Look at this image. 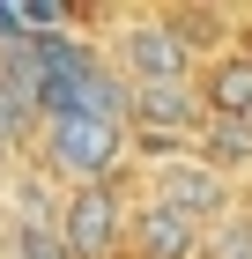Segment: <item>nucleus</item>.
<instances>
[{"instance_id": "9d476101", "label": "nucleus", "mask_w": 252, "mask_h": 259, "mask_svg": "<svg viewBox=\"0 0 252 259\" xmlns=\"http://www.w3.org/2000/svg\"><path fill=\"white\" fill-rule=\"evenodd\" d=\"M215 259H252V215H230L215 230Z\"/></svg>"}, {"instance_id": "20e7f679", "label": "nucleus", "mask_w": 252, "mask_h": 259, "mask_svg": "<svg viewBox=\"0 0 252 259\" xmlns=\"http://www.w3.org/2000/svg\"><path fill=\"white\" fill-rule=\"evenodd\" d=\"M126 67H134V81H186V37L141 22L134 37H126Z\"/></svg>"}, {"instance_id": "423d86ee", "label": "nucleus", "mask_w": 252, "mask_h": 259, "mask_svg": "<svg viewBox=\"0 0 252 259\" xmlns=\"http://www.w3.org/2000/svg\"><path fill=\"white\" fill-rule=\"evenodd\" d=\"M134 244H141V259H186L193 252V222L186 215H171V207H149V215L134 222Z\"/></svg>"}, {"instance_id": "9b49d317", "label": "nucleus", "mask_w": 252, "mask_h": 259, "mask_svg": "<svg viewBox=\"0 0 252 259\" xmlns=\"http://www.w3.org/2000/svg\"><path fill=\"white\" fill-rule=\"evenodd\" d=\"M245 126H252V119H245Z\"/></svg>"}, {"instance_id": "7ed1b4c3", "label": "nucleus", "mask_w": 252, "mask_h": 259, "mask_svg": "<svg viewBox=\"0 0 252 259\" xmlns=\"http://www.w3.org/2000/svg\"><path fill=\"white\" fill-rule=\"evenodd\" d=\"M119 119H141L149 134H178V126L200 119V104H193V89H186V81H134Z\"/></svg>"}, {"instance_id": "1a4fd4ad", "label": "nucleus", "mask_w": 252, "mask_h": 259, "mask_svg": "<svg viewBox=\"0 0 252 259\" xmlns=\"http://www.w3.org/2000/svg\"><path fill=\"white\" fill-rule=\"evenodd\" d=\"M30 111H38V104L22 97V89H8V81H0V141H22V126H30Z\"/></svg>"}, {"instance_id": "f257e3e1", "label": "nucleus", "mask_w": 252, "mask_h": 259, "mask_svg": "<svg viewBox=\"0 0 252 259\" xmlns=\"http://www.w3.org/2000/svg\"><path fill=\"white\" fill-rule=\"evenodd\" d=\"M119 237H126V207L112 200V185H82V193L67 200V222H59L67 259H112Z\"/></svg>"}, {"instance_id": "6e6552de", "label": "nucleus", "mask_w": 252, "mask_h": 259, "mask_svg": "<svg viewBox=\"0 0 252 259\" xmlns=\"http://www.w3.org/2000/svg\"><path fill=\"white\" fill-rule=\"evenodd\" d=\"M208 148H215L223 163H245V156H252V126H245V119H215V126H208Z\"/></svg>"}, {"instance_id": "39448f33", "label": "nucleus", "mask_w": 252, "mask_h": 259, "mask_svg": "<svg viewBox=\"0 0 252 259\" xmlns=\"http://www.w3.org/2000/svg\"><path fill=\"white\" fill-rule=\"evenodd\" d=\"M156 207H171V215H208V207H223V178L215 170H200V163H163V200Z\"/></svg>"}, {"instance_id": "0eeeda50", "label": "nucleus", "mask_w": 252, "mask_h": 259, "mask_svg": "<svg viewBox=\"0 0 252 259\" xmlns=\"http://www.w3.org/2000/svg\"><path fill=\"white\" fill-rule=\"evenodd\" d=\"M208 104H215V119H252V60H223L215 67Z\"/></svg>"}, {"instance_id": "f03ea898", "label": "nucleus", "mask_w": 252, "mask_h": 259, "mask_svg": "<svg viewBox=\"0 0 252 259\" xmlns=\"http://www.w3.org/2000/svg\"><path fill=\"white\" fill-rule=\"evenodd\" d=\"M52 163L67 178L97 185L119 163V126H104V119H52Z\"/></svg>"}]
</instances>
